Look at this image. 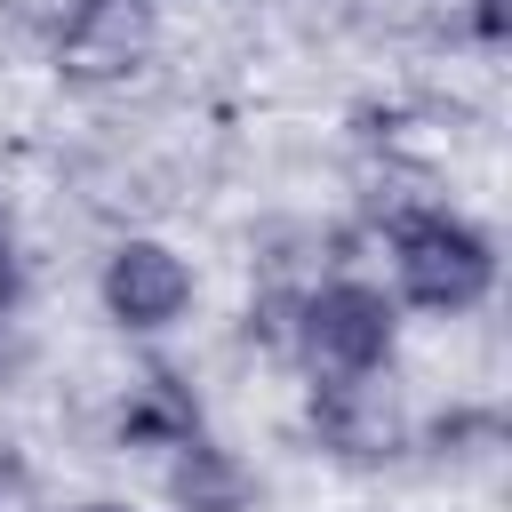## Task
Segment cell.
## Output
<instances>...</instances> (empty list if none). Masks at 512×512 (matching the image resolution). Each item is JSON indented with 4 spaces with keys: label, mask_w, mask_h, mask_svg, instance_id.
I'll return each instance as SVG.
<instances>
[{
    "label": "cell",
    "mask_w": 512,
    "mask_h": 512,
    "mask_svg": "<svg viewBox=\"0 0 512 512\" xmlns=\"http://www.w3.org/2000/svg\"><path fill=\"white\" fill-rule=\"evenodd\" d=\"M16 296H24V256H16V240H8V224H0V320L16 312Z\"/></svg>",
    "instance_id": "30bf717a"
},
{
    "label": "cell",
    "mask_w": 512,
    "mask_h": 512,
    "mask_svg": "<svg viewBox=\"0 0 512 512\" xmlns=\"http://www.w3.org/2000/svg\"><path fill=\"white\" fill-rule=\"evenodd\" d=\"M64 512H136L128 496H80V504H64Z\"/></svg>",
    "instance_id": "8fae6325"
},
{
    "label": "cell",
    "mask_w": 512,
    "mask_h": 512,
    "mask_svg": "<svg viewBox=\"0 0 512 512\" xmlns=\"http://www.w3.org/2000/svg\"><path fill=\"white\" fill-rule=\"evenodd\" d=\"M96 304H104L112 328H128V336H160V328H176V320L192 312V264H184L168 240L136 232V240H120V248L104 256V272H96Z\"/></svg>",
    "instance_id": "277c9868"
},
{
    "label": "cell",
    "mask_w": 512,
    "mask_h": 512,
    "mask_svg": "<svg viewBox=\"0 0 512 512\" xmlns=\"http://www.w3.org/2000/svg\"><path fill=\"white\" fill-rule=\"evenodd\" d=\"M400 352V304L376 288V280H320V288H296V336H288V360L312 376V384H352V376H384Z\"/></svg>",
    "instance_id": "7a4b0ae2"
},
{
    "label": "cell",
    "mask_w": 512,
    "mask_h": 512,
    "mask_svg": "<svg viewBox=\"0 0 512 512\" xmlns=\"http://www.w3.org/2000/svg\"><path fill=\"white\" fill-rule=\"evenodd\" d=\"M152 48H160L152 0H72L56 24V72L72 88H120L152 64Z\"/></svg>",
    "instance_id": "3957f363"
},
{
    "label": "cell",
    "mask_w": 512,
    "mask_h": 512,
    "mask_svg": "<svg viewBox=\"0 0 512 512\" xmlns=\"http://www.w3.org/2000/svg\"><path fill=\"white\" fill-rule=\"evenodd\" d=\"M168 512H256V472L224 440H184L168 448Z\"/></svg>",
    "instance_id": "52a82bcc"
},
{
    "label": "cell",
    "mask_w": 512,
    "mask_h": 512,
    "mask_svg": "<svg viewBox=\"0 0 512 512\" xmlns=\"http://www.w3.org/2000/svg\"><path fill=\"white\" fill-rule=\"evenodd\" d=\"M392 304H416V312H480L496 296V240L424 200V208H400L392 216Z\"/></svg>",
    "instance_id": "6da1fadb"
},
{
    "label": "cell",
    "mask_w": 512,
    "mask_h": 512,
    "mask_svg": "<svg viewBox=\"0 0 512 512\" xmlns=\"http://www.w3.org/2000/svg\"><path fill=\"white\" fill-rule=\"evenodd\" d=\"M464 16H472V40L480 48H504L512 40V0H464Z\"/></svg>",
    "instance_id": "9c48e42d"
},
{
    "label": "cell",
    "mask_w": 512,
    "mask_h": 512,
    "mask_svg": "<svg viewBox=\"0 0 512 512\" xmlns=\"http://www.w3.org/2000/svg\"><path fill=\"white\" fill-rule=\"evenodd\" d=\"M288 336H296V288H264L248 304V344H264V352L288 360Z\"/></svg>",
    "instance_id": "ba28073f"
},
{
    "label": "cell",
    "mask_w": 512,
    "mask_h": 512,
    "mask_svg": "<svg viewBox=\"0 0 512 512\" xmlns=\"http://www.w3.org/2000/svg\"><path fill=\"white\" fill-rule=\"evenodd\" d=\"M208 424H200V400H192V384L176 376V368H144L136 384H128V400H120V416H112V440L120 448H184V440H200Z\"/></svg>",
    "instance_id": "8992f818"
},
{
    "label": "cell",
    "mask_w": 512,
    "mask_h": 512,
    "mask_svg": "<svg viewBox=\"0 0 512 512\" xmlns=\"http://www.w3.org/2000/svg\"><path fill=\"white\" fill-rule=\"evenodd\" d=\"M312 440L336 456V464H392L408 448V416L400 400L376 384V376H352V384H312Z\"/></svg>",
    "instance_id": "5b68a950"
}]
</instances>
